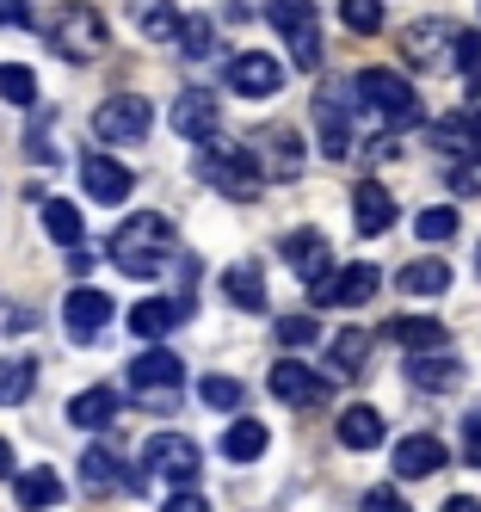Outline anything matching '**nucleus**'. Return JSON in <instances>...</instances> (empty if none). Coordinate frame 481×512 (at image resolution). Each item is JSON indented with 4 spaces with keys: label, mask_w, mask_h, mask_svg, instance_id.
Segmentation results:
<instances>
[{
    "label": "nucleus",
    "mask_w": 481,
    "mask_h": 512,
    "mask_svg": "<svg viewBox=\"0 0 481 512\" xmlns=\"http://www.w3.org/2000/svg\"><path fill=\"white\" fill-rule=\"evenodd\" d=\"M173 260V223L155 210H136L124 216V229L111 235V266H118L124 278H161Z\"/></svg>",
    "instance_id": "1"
},
{
    "label": "nucleus",
    "mask_w": 481,
    "mask_h": 512,
    "mask_svg": "<svg viewBox=\"0 0 481 512\" xmlns=\"http://www.w3.org/2000/svg\"><path fill=\"white\" fill-rule=\"evenodd\" d=\"M111 44V31H105V13L87 7V0H62V7L50 13V50L62 62H99Z\"/></svg>",
    "instance_id": "2"
},
{
    "label": "nucleus",
    "mask_w": 481,
    "mask_h": 512,
    "mask_svg": "<svg viewBox=\"0 0 481 512\" xmlns=\"http://www.w3.org/2000/svg\"><path fill=\"white\" fill-rule=\"evenodd\" d=\"M198 179H204V186H216L222 198H235V204H253L259 186H266V173L253 167L247 149H204L198 155Z\"/></svg>",
    "instance_id": "3"
},
{
    "label": "nucleus",
    "mask_w": 481,
    "mask_h": 512,
    "mask_svg": "<svg viewBox=\"0 0 481 512\" xmlns=\"http://www.w3.org/2000/svg\"><path fill=\"white\" fill-rule=\"evenodd\" d=\"M148 124H155V105L142 93H111L99 112H93V136L124 149V142H148Z\"/></svg>",
    "instance_id": "4"
},
{
    "label": "nucleus",
    "mask_w": 481,
    "mask_h": 512,
    "mask_svg": "<svg viewBox=\"0 0 481 512\" xmlns=\"http://www.w3.org/2000/svg\"><path fill=\"white\" fill-rule=\"evenodd\" d=\"M352 99L364 105V112H383V118H395V124L420 112V93L407 87L395 68H364V75L352 81Z\"/></svg>",
    "instance_id": "5"
},
{
    "label": "nucleus",
    "mask_w": 481,
    "mask_h": 512,
    "mask_svg": "<svg viewBox=\"0 0 481 512\" xmlns=\"http://www.w3.org/2000/svg\"><path fill=\"white\" fill-rule=\"evenodd\" d=\"M142 469L155 475V482H173V494H179L185 482H198V445L185 432H155L148 451H142Z\"/></svg>",
    "instance_id": "6"
},
{
    "label": "nucleus",
    "mask_w": 481,
    "mask_h": 512,
    "mask_svg": "<svg viewBox=\"0 0 481 512\" xmlns=\"http://www.w3.org/2000/svg\"><path fill=\"white\" fill-rule=\"evenodd\" d=\"M377 266L370 260H358V266H346V272H333V278H321V284H309V297H315V309H358V303H370L377 297Z\"/></svg>",
    "instance_id": "7"
},
{
    "label": "nucleus",
    "mask_w": 481,
    "mask_h": 512,
    "mask_svg": "<svg viewBox=\"0 0 481 512\" xmlns=\"http://www.w3.org/2000/svg\"><path fill=\"white\" fill-rule=\"evenodd\" d=\"M352 93L346 87H321L315 93V124H321V155L327 161H340V155H352Z\"/></svg>",
    "instance_id": "8"
},
{
    "label": "nucleus",
    "mask_w": 481,
    "mask_h": 512,
    "mask_svg": "<svg viewBox=\"0 0 481 512\" xmlns=\"http://www.w3.org/2000/svg\"><path fill=\"white\" fill-rule=\"evenodd\" d=\"M253 167L272 173V179H296L303 173V136L272 124V130H253Z\"/></svg>",
    "instance_id": "9"
},
{
    "label": "nucleus",
    "mask_w": 481,
    "mask_h": 512,
    "mask_svg": "<svg viewBox=\"0 0 481 512\" xmlns=\"http://www.w3.org/2000/svg\"><path fill=\"white\" fill-rule=\"evenodd\" d=\"M111 315H118V309H111V297H105V290H93V284H81V290H68V297H62V327H68L81 346L105 334Z\"/></svg>",
    "instance_id": "10"
},
{
    "label": "nucleus",
    "mask_w": 481,
    "mask_h": 512,
    "mask_svg": "<svg viewBox=\"0 0 481 512\" xmlns=\"http://www.w3.org/2000/svg\"><path fill=\"white\" fill-rule=\"evenodd\" d=\"M229 87H235L241 99H272V93L284 87V62L266 56V50H241V56L229 62Z\"/></svg>",
    "instance_id": "11"
},
{
    "label": "nucleus",
    "mask_w": 481,
    "mask_h": 512,
    "mask_svg": "<svg viewBox=\"0 0 481 512\" xmlns=\"http://www.w3.org/2000/svg\"><path fill=\"white\" fill-rule=\"evenodd\" d=\"M216 124H222V105H216V93H210V87H185V93L173 99V136L210 142V136H216Z\"/></svg>",
    "instance_id": "12"
},
{
    "label": "nucleus",
    "mask_w": 481,
    "mask_h": 512,
    "mask_svg": "<svg viewBox=\"0 0 481 512\" xmlns=\"http://www.w3.org/2000/svg\"><path fill=\"white\" fill-rule=\"evenodd\" d=\"M284 260H290V272L303 278V284L333 278V247H327L321 229H290V235H284Z\"/></svg>",
    "instance_id": "13"
},
{
    "label": "nucleus",
    "mask_w": 481,
    "mask_h": 512,
    "mask_svg": "<svg viewBox=\"0 0 481 512\" xmlns=\"http://www.w3.org/2000/svg\"><path fill=\"white\" fill-rule=\"evenodd\" d=\"M81 186H87V198H93V204H124V198H130V186H136V173H130L124 161H111V155H99V149H93V155L81 161Z\"/></svg>",
    "instance_id": "14"
},
{
    "label": "nucleus",
    "mask_w": 481,
    "mask_h": 512,
    "mask_svg": "<svg viewBox=\"0 0 481 512\" xmlns=\"http://www.w3.org/2000/svg\"><path fill=\"white\" fill-rule=\"evenodd\" d=\"M130 383L148 395V389H155V395H167L173 383H185V364H179V352H167V346H148L136 364H130Z\"/></svg>",
    "instance_id": "15"
},
{
    "label": "nucleus",
    "mask_w": 481,
    "mask_h": 512,
    "mask_svg": "<svg viewBox=\"0 0 481 512\" xmlns=\"http://www.w3.org/2000/svg\"><path fill=\"white\" fill-rule=\"evenodd\" d=\"M451 38H457V31H451V19H420V25H407V56H414L420 68H438L444 56H451Z\"/></svg>",
    "instance_id": "16"
},
{
    "label": "nucleus",
    "mask_w": 481,
    "mask_h": 512,
    "mask_svg": "<svg viewBox=\"0 0 481 512\" xmlns=\"http://www.w3.org/2000/svg\"><path fill=\"white\" fill-rule=\"evenodd\" d=\"M352 223H358L364 235H383V229L395 223V198H389V186H377V179H364V186L352 192Z\"/></svg>",
    "instance_id": "17"
},
{
    "label": "nucleus",
    "mask_w": 481,
    "mask_h": 512,
    "mask_svg": "<svg viewBox=\"0 0 481 512\" xmlns=\"http://www.w3.org/2000/svg\"><path fill=\"white\" fill-rule=\"evenodd\" d=\"M321 389H327V383L309 371V364H296V358L272 364V395H278V401H290V408H309V401H315Z\"/></svg>",
    "instance_id": "18"
},
{
    "label": "nucleus",
    "mask_w": 481,
    "mask_h": 512,
    "mask_svg": "<svg viewBox=\"0 0 481 512\" xmlns=\"http://www.w3.org/2000/svg\"><path fill=\"white\" fill-rule=\"evenodd\" d=\"M438 463H444V445L432 432H414V438L395 445V475H401V482H420V475H432Z\"/></svg>",
    "instance_id": "19"
},
{
    "label": "nucleus",
    "mask_w": 481,
    "mask_h": 512,
    "mask_svg": "<svg viewBox=\"0 0 481 512\" xmlns=\"http://www.w3.org/2000/svg\"><path fill=\"white\" fill-rule=\"evenodd\" d=\"M62 475L56 469H25V475H13V500L25 506V512H50V506H62Z\"/></svg>",
    "instance_id": "20"
},
{
    "label": "nucleus",
    "mask_w": 481,
    "mask_h": 512,
    "mask_svg": "<svg viewBox=\"0 0 481 512\" xmlns=\"http://www.w3.org/2000/svg\"><path fill=\"white\" fill-rule=\"evenodd\" d=\"M185 309L192 303H167V297H142L136 309H130V334H142V340H161L167 327H179L185 321Z\"/></svg>",
    "instance_id": "21"
},
{
    "label": "nucleus",
    "mask_w": 481,
    "mask_h": 512,
    "mask_svg": "<svg viewBox=\"0 0 481 512\" xmlns=\"http://www.w3.org/2000/svg\"><path fill=\"white\" fill-rule=\"evenodd\" d=\"M118 408H124V395L111 389V383H99V389H81V395L68 401V420L93 432V426H111V414H118Z\"/></svg>",
    "instance_id": "22"
},
{
    "label": "nucleus",
    "mask_w": 481,
    "mask_h": 512,
    "mask_svg": "<svg viewBox=\"0 0 481 512\" xmlns=\"http://www.w3.org/2000/svg\"><path fill=\"white\" fill-rule=\"evenodd\" d=\"M81 482H87V494L124 488V463H118V451H111V445H87V451H81Z\"/></svg>",
    "instance_id": "23"
},
{
    "label": "nucleus",
    "mask_w": 481,
    "mask_h": 512,
    "mask_svg": "<svg viewBox=\"0 0 481 512\" xmlns=\"http://www.w3.org/2000/svg\"><path fill=\"white\" fill-rule=\"evenodd\" d=\"M463 371H457V358H444V352H414V364H407V383L426 389V395H444Z\"/></svg>",
    "instance_id": "24"
},
{
    "label": "nucleus",
    "mask_w": 481,
    "mask_h": 512,
    "mask_svg": "<svg viewBox=\"0 0 481 512\" xmlns=\"http://www.w3.org/2000/svg\"><path fill=\"white\" fill-rule=\"evenodd\" d=\"M340 445L346 451H377L383 445V414L364 408V401H358V408H346L340 414Z\"/></svg>",
    "instance_id": "25"
},
{
    "label": "nucleus",
    "mask_w": 481,
    "mask_h": 512,
    "mask_svg": "<svg viewBox=\"0 0 481 512\" xmlns=\"http://www.w3.org/2000/svg\"><path fill=\"white\" fill-rule=\"evenodd\" d=\"M44 235H50L56 247H68V253H81V235H87L81 210H74L68 198H50V204H44Z\"/></svg>",
    "instance_id": "26"
},
{
    "label": "nucleus",
    "mask_w": 481,
    "mask_h": 512,
    "mask_svg": "<svg viewBox=\"0 0 481 512\" xmlns=\"http://www.w3.org/2000/svg\"><path fill=\"white\" fill-rule=\"evenodd\" d=\"M266 445H272V432L259 426V420H235L229 432H222V457H229V463H253V457H266Z\"/></svg>",
    "instance_id": "27"
},
{
    "label": "nucleus",
    "mask_w": 481,
    "mask_h": 512,
    "mask_svg": "<svg viewBox=\"0 0 481 512\" xmlns=\"http://www.w3.org/2000/svg\"><path fill=\"white\" fill-rule=\"evenodd\" d=\"M401 290L407 297H444V290H451V266L444 260H414L401 272Z\"/></svg>",
    "instance_id": "28"
},
{
    "label": "nucleus",
    "mask_w": 481,
    "mask_h": 512,
    "mask_svg": "<svg viewBox=\"0 0 481 512\" xmlns=\"http://www.w3.org/2000/svg\"><path fill=\"white\" fill-rule=\"evenodd\" d=\"M389 340H401L407 352H438L444 346V327L426 321V315H401V321H389Z\"/></svg>",
    "instance_id": "29"
},
{
    "label": "nucleus",
    "mask_w": 481,
    "mask_h": 512,
    "mask_svg": "<svg viewBox=\"0 0 481 512\" xmlns=\"http://www.w3.org/2000/svg\"><path fill=\"white\" fill-rule=\"evenodd\" d=\"M136 25H142V38H155V44H173L179 38L173 0H136Z\"/></svg>",
    "instance_id": "30"
},
{
    "label": "nucleus",
    "mask_w": 481,
    "mask_h": 512,
    "mask_svg": "<svg viewBox=\"0 0 481 512\" xmlns=\"http://www.w3.org/2000/svg\"><path fill=\"white\" fill-rule=\"evenodd\" d=\"M37 383V358H7L0 364V408H19Z\"/></svg>",
    "instance_id": "31"
},
{
    "label": "nucleus",
    "mask_w": 481,
    "mask_h": 512,
    "mask_svg": "<svg viewBox=\"0 0 481 512\" xmlns=\"http://www.w3.org/2000/svg\"><path fill=\"white\" fill-rule=\"evenodd\" d=\"M222 290H229V303H235V309H266L259 266H229V272H222Z\"/></svg>",
    "instance_id": "32"
},
{
    "label": "nucleus",
    "mask_w": 481,
    "mask_h": 512,
    "mask_svg": "<svg viewBox=\"0 0 481 512\" xmlns=\"http://www.w3.org/2000/svg\"><path fill=\"white\" fill-rule=\"evenodd\" d=\"M0 99L7 105H37V75L25 62H0Z\"/></svg>",
    "instance_id": "33"
},
{
    "label": "nucleus",
    "mask_w": 481,
    "mask_h": 512,
    "mask_svg": "<svg viewBox=\"0 0 481 512\" xmlns=\"http://www.w3.org/2000/svg\"><path fill=\"white\" fill-rule=\"evenodd\" d=\"M241 395H247V389H241L235 377H222V371L198 383V401H204V408H216V414H235V408H241Z\"/></svg>",
    "instance_id": "34"
},
{
    "label": "nucleus",
    "mask_w": 481,
    "mask_h": 512,
    "mask_svg": "<svg viewBox=\"0 0 481 512\" xmlns=\"http://www.w3.org/2000/svg\"><path fill=\"white\" fill-rule=\"evenodd\" d=\"M266 19H272V31H303V25H315V0H272L266 7Z\"/></svg>",
    "instance_id": "35"
},
{
    "label": "nucleus",
    "mask_w": 481,
    "mask_h": 512,
    "mask_svg": "<svg viewBox=\"0 0 481 512\" xmlns=\"http://www.w3.org/2000/svg\"><path fill=\"white\" fill-rule=\"evenodd\" d=\"M364 358H370V334L364 327H340V334H333V364H340V371H358Z\"/></svg>",
    "instance_id": "36"
},
{
    "label": "nucleus",
    "mask_w": 481,
    "mask_h": 512,
    "mask_svg": "<svg viewBox=\"0 0 481 512\" xmlns=\"http://www.w3.org/2000/svg\"><path fill=\"white\" fill-rule=\"evenodd\" d=\"M179 50L192 56V62H204L216 50V25L210 19H179Z\"/></svg>",
    "instance_id": "37"
},
{
    "label": "nucleus",
    "mask_w": 481,
    "mask_h": 512,
    "mask_svg": "<svg viewBox=\"0 0 481 512\" xmlns=\"http://www.w3.org/2000/svg\"><path fill=\"white\" fill-rule=\"evenodd\" d=\"M414 229H420V241H451L457 235V210L451 204H432V210L414 216Z\"/></svg>",
    "instance_id": "38"
},
{
    "label": "nucleus",
    "mask_w": 481,
    "mask_h": 512,
    "mask_svg": "<svg viewBox=\"0 0 481 512\" xmlns=\"http://www.w3.org/2000/svg\"><path fill=\"white\" fill-rule=\"evenodd\" d=\"M451 62L469 75V87H481V31H457V38H451Z\"/></svg>",
    "instance_id": "39"
},
{
    "label": "nucleus",
    "mask_w": 481,
    "mask_h": 512,
    "mask_svg": "<svg viewBox=\"0 0 481 512\" xmlns=\"http://www.w3.org/2000/svg\"><path fill=\"white\" fill-rule=\"evenodd\" d=\"M340 19H346L352 31H364V38H370V31L383 25V0H340Z\"/></svg>",
    "instance_id": "40"
},
{
    "label": "nucleus",
    "mask_w": 481,
    "mask_h": 512,
    "mask_svg": "<svg viewBox=\"0 0 481 512\" xmlns=\"http://www.w3.org/2000/svg\"><path fill=\"white\" fill-rule=\"evenodd\" d=\"M272 334H278L284 346H315V340H321V327H315L309 315H284V321H272Z\"/></svg>",
    "instance_id": "41"
},
{
    "label": "nucleus",
    "mask_w": 481,
    "mask_h": 512,
    "mask_svg": "<svg viewBox=\"0 0 481 512\" xmlns=\"http://www.w3.org/2000/svg\"><path fill=\"white\" fill-rule=\"evenodd\" d=\"M290 56H296V68H321V31L315 25L290 31Z\"/></svg>",
    "instance_id": "42"
},
{
    "label": "nucleus",
    "mask_w": 481,
    "mask_h": 512,
    "mask_svg": "<svg viewBox=\"0 0 481 512\" xmlns=\"http://www.w3.org/2000/svg\"><path fill=\"white\" fill-rule=\"evenodd\" d=\"M438 142H444V149H481L475 130H469V112H451V118H444V124H438Z\"/></svg>",
    "instance_id": "43"
},
{
    "label": "nucleus",
    "mask_w": 481,
    "mask_h": 512,
    "mask_svg": "<svg viewBox=\"0 0 481 512\" xmlns=\"http://www.w3.org/2000/svg\"><path fill=\"white\" fill-rule=\"evenodd\" d=\"M358 512H407V500H401L395 488H370V494L358 500Z\"/></svg>",
    "instance_id": "44"
},
{
    "label": "nucleus",
    "mask_w": 481,
    "mask_h": 512,
    "mask_svg": "<svg viewBox=\"0 0 481 512\" xmlns=\"http://www.w3.org/2000/svg\"><path fill=\"white\" fill-rule=\"evenodd\" d=\"M161 512H210V500L204 494H192V488H179V494H167V506Z\"/></svg>",
    "instance_id": "45"
},
{
    "label": "nucleus",
    "mask_w": 481,
    "mask_h": 512,
    "mask_svg": "<svg viewBox=\"0 0 481 512\" xmlns=\"http://www.w3.org/2000/svg\"><path fill=\"white\" fill-rule=\"evenodd\" d=\"M451 192H481V161H463L451 173Z\"/></svg>",
    "instance_id": "46"
},
{
    "label": "nucleus",
    "mask_w": 481,
    "mask_h": 512,
    "mask_svg": "<svg viewBox=\"0 0 481 512\" xmlns=\"http://www.w3.org/2000/svg\"><path fill=\"white\" fill-rule=\"evenodd\" d=\"M463 457H469V463L481 469V414H475V420L463 426Z\"/></svg>",
    "instance_id": "47"
},
{
    "label": "nucleus",
    "mask_w": 481,
    "mask_h": 512,
    "mask_svg": "<svg viewBox=\"0 0 481 512\" xmlns=\"http://www.w3.org/2000/svg\"><path fill=\"white\" fill-rule=\"evenodd\" d=\"M25 155H31V161H56V142H44V130H31V136H25Z\"/></svg>",
    "instance_id": "48"
},
{
    "label": "nucleus",
    "mask_w": 481,
    "mask_h": 512,
    "mask_svg": "<svg viewBox=\"0 0 481 512\" xmlns=\"http://www.w3.org/2000/svg\"><path fill=\"white\" fill-rule=\"evenodd\" d=\"M0 25H31V7L25 0H0Z\"/></svg>",
    "instance_id": "49"
},
{
    "label": "nucleus",
    "mask_w": 481,
    "mask_h": 512,
    "mask_svg": "<svg viewBox=\"0 0 481 512\" xmlns=\"http://www.w3.org/2000/svg\"><path fill=\"white\" fill-rule=\"evenodd\" d=\"M444 512H481V500H469V494H457V500H444Z\"/></svg>",
    "instance_id": "50"
},
{
    "label": "nucleus",
    "mask_w": 481,
    "mask_h": 512,
    "mask_svg": "<svg viewBox=\"0 0 481 512\" xmlns=\"http://www.w3.org/2000/svg\"><path fill=\"white\" fill-rule=\"evenodd\" d=\"M7 475H13V445L0 438V482H7Z\"/></svg>",
    "instance_id": "51"
},
{
    "label": "nucleus",
    "mask_w": 481,
    "mask_h": 512,
    "mask_svg": "<svg viewBox=\"0 0 481 512\" xmlns=\"http://www.w3.org/2000/svg\"><path fill=\"white\" fill-rule=\"evenodd\" d=\"M475 272H481V247H475Z\"/></svg>",
    "instance_id": "52"
}]
</instances>
